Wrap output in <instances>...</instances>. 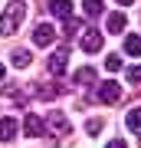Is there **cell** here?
<instances>
[{
  "label": "cell",
  "instance_id": "cell-1",
  "mask_svg": "<svg viewBox=\"0 0 141 148\" xmlns=\"http://www.w3.org/2000/svg\"><path fill=\"white\" fill-rule=\"evenodd\" d=\"M23 20H26V3H20V0L7 3L3 13H0V36H13L23 27Z\"/></svg>",
  "mask_w": 141,
  "mask_h": 148
},
{
  "label": "cell",
  "instance_id": "cell-2",
  "mask_svg": "<svg viewBox=\"0 0 141 148\" xmlns=\"http://www.w3.org/2000/svg\"><path fill=\"white\" fill-rule=\"evenodd\" d=\"M43 128H46L49 135H56V138H66V135H72V122H69L66 112H49L46 119H43Z\"/></svg>",
  "mask_w": 141,
  "mask_h": 148
},
{
  "label": "cell",
  "instance_id": "cell-9",
  "mask_svg": "<svg viewBox=\"0 0 141 148\" xmlns=\"http://www.w3.org/2000/svg\"><path fill=\"white\" fill-rule=\"evenodd\" d=\"M43 132H46V128H43V119L40 115H26L23 119V135L26 138H40Z\"/></svg>",
  "mask_w": 141,
  "mask_h": 148
},
{
  "label": "cell",
  "instance_id": "cell-10",
  "mask_svg": "<svg viewBox=\"0 0 141 148\" xmlns=\"http://www.w3.org/2000/svg\"><path fill=\"white\" fill-rule=\"evenodd\" d=\"M49 13L59 16V20L72 16V0H49Z\"/></svg>",
  "mask_w": 141,
  "mask_h": 148
},
{
  "label": "cell",
  "instance_id": "cell-8",
  "mask_svg": "<svg viewBox=\"0 0 141 148\" xmlns=\"http://www.w3.org/2000/svg\"><path fill=\"white\" fill-rule=\"evenodd\" d=\"M30 89H33V95H40V99H46V102L63 95V86H59V82H49V86H36V82H33Z\"/></svg>",
  "mask_w": 141,
  "mask_h": 148
},
{
  "label": "cell",
  "instance_id": "cell-12",
  "mask_svg": "<svg viewBox=\"0 0 141 148\" xmlns=\"http://www.w3.org/2000/svg\"><path fill=\"white\" fill-rule=\"evenodd\" d=\"M82 10H85V16H89V20H99V16L105 13V3H102V0H85Z\"/></svg>",
  "mask_w": 141,
  "mask_h": 148
},
{
  "label": "cell",
  "instance_id": "cell-19",
  "mask_svg": "<svg viewBox=\"0 0 141 148\" xmlns=\"http://www.w3.org/2000/svg\"><path fill=\"white\" fill-rule=\"evenodd\" d=\"M85 132H89V135H99L102 132V119H89V122H85Z\"/></svg>",
  "mask_w": 141,
  "mask_h": 148
},
{
  "label": "cell",
  "instance_id": "cell-16",
  "mask_svg": "<svg viewBox=\"0 0 141 148\" xmlns=\"http://www.w3.org/2000/svg\"><path fill=\"white\" fill-rule=\"evenodd\" d=\"M10 59H13V66H16V69L30 66V49H13V56H10Z\"/></svg>",
  "mask_w": 141,
  "mask_h": 148
},
{
  "label": "cell",
  "instance_id": "cell-7",
  "mask_svg": "<svg viewBox=\"0 0 141 148\" xmlns=\"http://www.w3.org/2000/svg\"><path fill=\"white\" fill-rule=\"evenodd\" d=\"M16 132H20V125H16L13 115H3V119H0V142H13Z\"/></svg>",
  "mask_w": 141,
  "mask_h": 148
},
{
  "label": "cell",
  "instance_id": "cell-15",
  "mask_svg": "<svg viewBox=\"0 0 141 148\" xmlns=\"http://www.w3.org/2000/svg\"><path fill=\"white\" fill-rule=\"evenodd\" d=\"M125 122H128V128L135 135H141V109H131L128 115H125Z\"/></svg>",
  "mask_w": 141,
  "mask_h": 148
},
{
  "label": "cell",
  "instance_id": "cell-14",
  "mask_svg": "<svg viewBox=\"0 0 141 148\" xmlns=\"http://www.w3.org/2000/svg\"><path fill=\"white\" fill-rule=\"evenodd\" d=\"M125 53L128 56H141V36H135V33L125 36Z\"/></svg>",
  "mask_w": 141,
  "mask_h": 148
},
{
  "label": "cell",
  "instance_id": "cell-23",
  "mask_svg": "<svg viewBox=\"0 0 141 148\" xmlns=\"http://www.w3.org/2000/svg\"><path fill=\"white\" fill-rule=\"evenodd\" d=\"M0 79H3V63H0Z\"/></svg>",
  "mask_w": 141,
  "mask_h": 148
},
{
  "label": "cell",
  "instance_id": "cell-6",
  "mask_svg": "<svg viewBox=\"0 0 141 148\" xmlns=\"http://www.w3.org/2000/svg\"><path fill=\"white\" fill-rule=\"evenodd\" d=\"M102 43H105V36H102L95 27L82 33V49H85V53H99V49H102Z\"/></svg>",
  "mask_w": 141,
  "mask_h": 148
},
{
  "label": "cell",
  "instance_id": "cell-11",
  "mask_svg": "<svg viewBox=\"0 0 141 148\" xmlns=\"http://www.w3.org/2000/svg\"><path fill=\"white\" fill-rule=\"evenodd\" d=\"M72 82H76V86H92V82H95V69H92V66H82V69H76Z\"/></svg>",
  "mask_w": 141,
  "mask_h": 148
},
{
  "label": "cell",
  "instance_id": "cell-5",
  "mask_svg": "<svg viewBox=\"0 0 141 148\" xmlns=\"http://www.w3.org/2000/svg\"><path fill=\"white\" fill-rule=\"evenodd\" d=\"M52 40H56L52 23H36V27H33V43H36V46H52Z\"/></svg>",
  "mask_w": 141,
  "mask_h": 148
},
{
  "label": "cell",
  "instance_id": "cell-18",
  "mask_svg": "<svg viewBox=\"0 0 141 148\" xmlns=\"http://www.w3.org/2000/svg\"><path fill=\"white\" fill-rule=\"evenodd\" d=\"M105 69H108V73H118V69H121V56H118V53H112L108 59H105Z\"/></svg>",
  "mask_w": 141,
  "mask_h": 148
},
{
  "label": "cell",
  "instance_id": "cell-4",
  "mask_svg": "<svg viewBox=\"0 0 141 148\" xmlns=\"http://www.w3.org/2000/svg\"><path fill=\"white\" fill-rule=\"evenodd\" d=\"M66 59H69V46H59L56 53H52V56L46 59V69H49L52 76H56V79L66 73Z\"/></svg>",
  "mask_w": 141,
  "mask_h": 148
},
{
  "label": "cell",
  "instance_id": "cell-21",
  "mask_svg": "<svg viewBox=\"0 0 141 148\" xmlns=\"http://www.w3.org/2000/svg\"><path fill=\"white\" fill-rule=\"evenodd\" d=\"M108 148H128V145L121 142V138H112V142H108Z\"/></svg>",
  "mask_w": 141,
  "mask_h": 148
},
{
  "label": "cell",
  "instance_id": "cell-17",
  "mask_svg": "<svg viewBox=\"0 0 141 148\" xmlns=\"http://www.w3.org/2000/svg\"><path fill=\"white\" fill-rule=\"evenodd\" d=\"M79 27H82V23H79L76 16H66V23H63V33H66V36H72V33H79Z\"/></svg>",
  "mask_w": 141,
  "mask_h": 148
},
{
  "label": "cell",
  "instance_id": "cell-13",
  "mask_svg": "<svg viewBox=\"0 0 141 148\" xmlns=\"http://www.w3.org/2000/svg\"><path fill=\"white\" fill-rule=\"evenodd\" d=\"M125 27H128L125 13H112L108 16V33H125Z\"/></svg>",
  "mask_w": 141,
  "mask_h": 148
},
{
  "label": "cell",
  "instance_id": "cell-20",
  "mask_svg": "<svg viewBox=\"0 0 141 148\" xmlns=\"http://www.w3.org/2000/svg\"><path fill=\"white\" fill-rule=\"evenodd\" d=\"M128 82H141V66H128Z\"/></svg>",
  "mask_w": 141,
  "mask_h": 148
},
{
  "label": "cell",
  "instance_id": "cell-22",
  "mask_svg": "<svg viewBox=\"0 0 141 148\" xmlns=\"http://www.w3.org/2000/svg\"><path fill=\"white\" fill-rule=\"evenodd\" d=\"M128 3H135V0H118V7H128Z\"/></svg>",
  "mask_w": 141,
  "mask_h": 148
},
{
  "label": "cell",
  "instance_id": "cell-3",
  "mask_svg": "<svg viewBox=\"0 0 141 148\" xmlns=\"http://www.w3.org/2000/svg\"><path fill=\"white\" fill-rule=\"evenodd\" d=\"M92 99H99V102H108V106H115V102L121 99V86H118V82H102L99 89L92 92Z\"/></svg>",
  "mask_w": 141,
  "mask_h": 148
}]
</instances>
